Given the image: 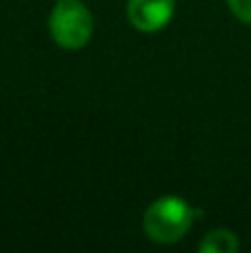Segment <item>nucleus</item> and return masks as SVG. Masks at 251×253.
<instances>
[{
    "label": "nucleus",
    "instance_id": "1",
    "mask_svg": "<svg viewBox=\"0 0 251 253\" xmlns=\"http://www.w3.org/2000/svg\"><path fill=\"white\" fill-rule=\"evenodd\" d=\"M196 220V209L187 205L178 196H165L158 198L154 205L147 209L142 218V227L149 240L156 245H173L182 240L185 233L191 229Z\"/></svg>",
    "mask_w": 251,
    "mask_h": 253
},
{
    "label": "nucleus",
    "instance_id": "2",
    "mask_svg": "<svg viewBox=\"0 0 251 253\" xmlns=\"http://www.w3.org/2000/svg\"><path fill=\"white\" fill-rule=\"evenodd\" d=\"M49 31L62 49H80L91 40L93 18L80 0H58L49 16Z\"/></svg>",
    "mask_w": 251,
    "mask_h": 253
},
{
    "label": "nucleus",
    "instance_id": "3",
    "mask_svg": "<svg viewBox=\"0 0 251 253\" xmlns=\"http://www.w3.org/2000/svg\"><path fill=\"white\" fill-rule=\"evenodd\" d=\"M173 9H176V0H129L127 16L138 31L154 34L167 27L173 16Z\"/></svg>",
    "mask_w": 251,
    "mask_h": 253
},
{
    "label": "nucleus",
    "instance_id": "4",
    "mask_svg": "<svg viewBox=\"0 0 251 253\" xmlns=\"http://www.w3.org/2000/svg\"><path fill=\"white\" fill-rule=\"evenodd\" d=\"M198 249L200 253H236L240 249V245L236 233L227 231V229H216V231H209L205 236Z\"/></svg>",
    "mask_w": 251,
    "mask_h": 253
},
{
    "label": "nucleus",
    "instance_id": "5",
    "mask_svg": "<svg viewBox=\"0 0 251 253\" xmlns=\"http://www.w3.org/2000/svg\"><path fill=\"white\" fill-rule=\"evenodd\" d=\"M227 4L238 20L251 25V0H227Z\"/></svg>",
    "mask_w": 251,
    "mask_h": 253
}]
</instances>
